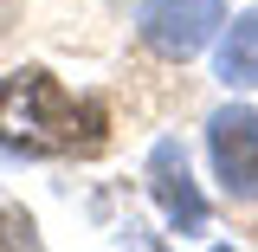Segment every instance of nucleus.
<instances>
[{
  "label": "nucleus",
  "mask_w": 258,
  "mask_h": 252,
  "mask_svg": "<svg viewBox=\"0 0 258 252\" xmlns=\"http://www.w3.org/2000/svg\"><path fill=\"white\" fill-rule=\"evenodd\" d=\"M0 20H7V0H0Z\"/></svg>",
  "instance_id": "7"
},
{
  "label": "nucleus",
  "mask_w": 258,
  "mask_h": 252,
  "mask_svg": "<svg viewBox=\"0 0 258 252\" xmlns=\"http://www.w3.org/2000/svg\"><path fill=\"white\" fill-rule=\"evenodd\" d=\"M149 194L161 200V214H168L174 233H207V200H200V188H194L187 149H181L174 136H161L155 156H149Z\"/></svg>",
  "instance_id": "4"
},
{
  "label": "nucleus",
  "mask_w": 258,
  "mask_h": 252,
  "mask_svg": "<svg viewBox=\"0 0 258 252\" xmlns=\"http://www.w3.org/2000/svg\"><path fill=\"white\" fill-rule=\"evenodd\" d=\"M103 142H110L103 104L64 91L45 65H20L0 78V149L7 156H97Z\"/></svg>",
  "instance_id": "1"
},
{
  "label": "nucleus",
  "mask_w": 258,
  "mask_h": 252,
  "mask_svg": "<svg viewBox=\"0 0 258 252\" xmlns=\"http://www.w3.org/2000/svg\"><path fill=\"white\" fill-rule=\"evenodd\" d=\"M207 156L226 200H258V104H226L207 117Z\"/></svg>",
  "instance_id": "3"
},
{
  "label": "nucleus",
  "mask_w": 258,
  "mask_h": 252,
  "mask_svg": "<svg viewBox=\"0 0 258 252\" xmlns=\"http://www.w3.org/2000/svg\"><path fill=\"white\" fill-rule=\"evenodd\" d=\"M220 26H226V0H142L136 7L142 45L168 65H187L194 52H207Z\"/></svg>",
  "instance_id": "2"
},
{
  "label": "nucleus",
  "mask_w": 258,
  "mask_h": 252,
  "mask_svg": "<svg viewBox=\"0 0 258 252\" xmlns=\"http://www.w3.org/2000/svg\"><path fill=\"white\" fill-rule=\"evenodd\" d=\"M0 246H32V226H20L7 207H0Z\"/></svg>",
  "instance_id": "6"
},
{
  "label": "nucleus",
  "mask_w": 258,
  "mask_h": 252,
  "mask_svg": "<svg viewBox=\"0 0 258 252\" xmlns=\"http://www.w3.org/2000/svg\"><path fill=\"white\" fill-rule=\"evenodd\" d=\"M226 91H258V13H232L220 26V59H213Z\"/></svg>",
  "instance_id": "5"
}]
</instances>
